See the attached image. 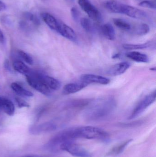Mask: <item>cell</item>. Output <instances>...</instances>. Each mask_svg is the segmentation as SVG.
<instances>
[{
    "label": "cell",
    "instance_id": "obj_29",
    "mask_svg": "<svg viewBox=\"0 0 156 157\" xmlns=\"http://www.w3.org/2000/svg\"><path fill=\"white\" fill-rule=\"evenodd\" d=\"M16 101L17 103V106L19 108H23V107H26L28 108L30 106L29 104L27 101L22 99L19 98H15Z\"/></svg>",
    "mask_w": 156,
    "mask_h": 157
},
{
    "label": "cell",
    "instance_id": "obj_3",
    "mask_svg": "<svg viewBox=\"0 0 156 157\" xmlns=\"http://www.w3.org/2000/svg\"><path fill=\"white\" fill-rule=\"evenodd\" d=\"M26 76L27 83L32 87L44 95L50 96L51 90L44 83L41 78V75L30 72Z\"/></svg>",
    "mask_w": 156,
    "mask_h": 157
},
{
    "label": "cell",
    "instance_id": "obj_22",
    "mask_svg": "<svg viewBox=\"0 0 156 157\" xmlns=\"http://www.w3.org/2000/svg\"><path fill=\"white\" fill-rule=\"evenodd\" d=\"M150 46V43H146L142 44H126L123 47L126 50H138L147 48Z\"/></svg>",
    "mask_w": 156,
    "mask_h": 157
},
{
    "label": "cell",
    "instance_id": "obj_27",
    "mask_svg": "<svg viewBox=\"0 0 156 157\" xmlns=\"http://www.w3.org/2000/svg\"><path fill=\"white\" fill-rule=\"evenodd\" d=\"M139 6L142 7L149 8V9H155L156 8L155 3L153 1H148V0L142 1L141 2L139 3Z\"/></svg>",
    "mask_w": 156,
    "mask_h": 157
},
{
    "label": "cell",
    "instance_id": "obj_14",
    "mask_svg": "<svg viewBox=\"0 0 156 157\" xmlns=\"http://www.w3.org/2000/svg\"><path fill=\"white\" fill-rule=\"evenodd\" d=\"M41 78L49 88L52 90H58L60 87V81L56 78L47 76V75H41Z\"/></svg>",
    "mask_w": 156,
    "mask_h": 157
},
{
    "label": "cell",
    "instance_id": "obj_7",
    "mask_svg": "<svg viewBox=\"0 0 156 157\" xmlns=\"http://www.w3.org/2000/svg\"><path fill=\"white\" fill-rule=\"evenodd\" d=\"M60 150L65 151L75 157H92V154L84 147L74 142L67 143L60 147Z\"/></svg>",
    "mask_w": 156,
    "mask_h": 157
},
{
    "label": "cell",
    "instance_id": "obj_26",
    "mask_svg": "<svg viewBox=\"0 0 156 157\" xmlns=\"http://www.w3.org/2000/svg\"><path fill=\"white\" fill-rule=\"evenodd\" d=\"M18 53L21 58L28 64L32 65L33 63V60L32 58L26 52L22 50H18Z\"/></svg>",
    "mask_w": 156,
    "mask_h": 157
},
{
    "label": "cell",
    "instance_id": "obj_13",
    "mask_svg": "<svg viewBox=\"0 0 156 157\" xmlns=\"http://www.w3.org/2000/svg\"><path fill=\"white\" fill-rule=\"evenodd\" d=\"M41 17L44 22L51 29L57 32L59 21L55 17L49 13H43L41 14Z\"/></svg>",
    "mask_w": 156,
    "mask_h": 157
},
{
    "label": "cell",
    "instance_id": "obj_5",
    "mask_svg": "<svg viewBox=\"0 0 156 157\" xmlns=\"http://www.w3.org/2000/svg\"><path fill=\"white\" fill-rule=\"evenodd\" d=\"M78 4L89 18L96 22L100 23L102 21V14L89 0H78Z\"/></svg>",
    "mask_w": 156,
    "mask_h": 157
},
{
    "label": "cell",
    "instance_id": "obj_2",
    "mask_svg": "<svg viewBox=\"0 0 156 157\" xmlns=\"http://www.w3.org/2000/svg\"><path fill=\"white\" fill-rule=\"evenodd\" d=\"M78 138L96 140L103 143L110 142L109 134L103 129L94 126H87L76 127Z\"/></svg>",
    "mask_w": 156,
    "mask_h": 157
},
{
    "label": "cell",
    "instance_id": "obj_30",
    "mask_svg": "<svg viewBox=\"0 0 156 157\" xmlns=\"http://www.w3.org/2000/svg\"><path fill=\"white\" fill-rule=\"evenodd\" d=\"M6 6L5 4L2 1H0V12L4 11L6 9Z\"/></svg>",
    "mask_w": 156,
    "mask_h": 157
},
{
    "label": "cell",
    "instance_id": "obj_18",
    "mask_svg": "<svg viewBox=\"0 0 156 157\" xmlns=\"http://www.w3.org/2000/svg\"><path fill=\"white\" fill-rule=\"evenodd\" d=\"M1 108L7 115L12 116L15 112V107L13 102L10 100L2 98Z\"/></svg>",
    "mask_w": 156,
    "mask_h": 157
},
{
    "label": "cell",
    "instance_id": "obj_1",
    "mask_svg": "<svg viewBox=\"0 0 156 157\" xmlns=\"http://www.w3.org/2000/svg\"><path fill=\"white\" fill-rule=\"evenodd\" d=\"M115 106V100L111 97L101 98L90 104L86 110V116L90 120L100 119L109 114Z\"/></svg>",
    "mask_w": 156,
    "mask_h": 157
},
{
    "label": "cell",
    "instance_id": "obj_33",
    "mask_svg": "<svg viewBox=\"0 0 156 157\" xmlns=\"http://www.w3.org/2000/svg\"><path fill=\"white\" fill-rule=\"evenodd\" d=\"M3 98H1L0 97V108H1V106H2V101Z\"/></svg>",
    "mask_w": 156,
    "mask_h": 157
},
{
    "label": "cell",
    "instance_id": "obj_25",
    "mask_svg": "<svg viewBox=\"0 0 156 157\" xmlns=\"http://www.w3.org/2000/svg\"><path fill=\"white\" fill-rule=\"evenodd\" d=\"M149 30L150 28L149 26L147 24L143 23L137 26L136 29V33L139 36H143L147 34L149 32Z\"/></svg>",
    "mask_w": 156,
    "mask_h": 157
},
{
    "label": "cell",
    "instance_id": "obj_15",
    "mask_svg": "<svg viewBox=\"0 0 156 157\" xmlns=\"http://www.w3.org/2000/svg\"><path fill=\"white\" fill-rule=\"evenodd\" d=\"M132 141L133 139H129L121 143L120 144L114 147L107 153V155L115 156L122 154L124 151L125 148L129 145V144L132 143Z\"/></svg>",
    "mask_w": 156,
    "mask_h": 157
},
{
    "label": "cell",
    "instance_id": "obj_12",
    "mask_svg": "<svg viewBox=\"0 0 156 157\" xmlns=\"http://www.w3.org/2000/svg\"><path fill=\"white\" fill-rule=\"evenodd\" d=\"M56 125L50 123H47L37 126H33L30 129V132L33 134H38L45 132H50L56 129Z\"/></svg>",
    "mask_w": 156,
    "mask_h": 157
},
{
    "label": "cell",
    "instance_id": "obj_4",
    "mask_svg": "<svg viewBox=\"0 0 156 157\" xmlns=\"http://www.w3.org/2000/svg\"><path fill=\"white\" fill-rule=\"evenodd\" d=\"M117 13L122 14L136 19H144L147 17L146 12L136 7L120 2L118 5Z\"/></svg>",
    "mask_w": 156,
    "mask_h": 157
},
{
    "label": "cell",
    "instance_id": "obj_32",
    "mask_svg": "<svg viewBox=\"0 0 156 157\" xmlns=\"http://www.w3.org/2000/svg\"><path fill=\"white\" fill-rule=\"evenodd\" d=\"M22 157H40L39 156H38L35 155H27V156H23Z\"/></svg>",
    "mask_w": 156,
    "mask_h": 157
},
{
    "label": "cell",
    "instance_id": "obj_20",
    "mask_svg": "<svg viewBox=\"0 0 156 157\" xmlns=\"http://www.w3.org/2000/svg\"><path fill=\"white\" fill-rule=\"evenodd\" d=\"M13 66L16 71L21 74L26 75L30 72L29 68L23 62L20 61H15L14 62Z\"/></svg>",
    "mask_w": 156,
    "mask_h": 157
},
{
    "label": "cell",
    "instance_id": "obj_16",
    "mask_svg": "<svg viewBox=\"0 0 156 157\" xmlns=\"http://www.w3.org/2000/svg\"><path fill=\"white\" fill-rule=\"evenodd\" d=\"M126 56L129 59L136 62L147 63L149 62V59L147 55L137 52H128L126 54Z\"/></svg>",
    "mask_w": 156,
    "mask_h": 157
},
{
    "label": "cell",
    "instance_id": "obj_34",
    "mask_svg": "<svg viewBox=\"0 0 156 157\" xmlns=\"http://www.w3.org/2000/svg\"><path fill=\"white\" fill-rule=\"evenodd\" d=\"M69 1H71V2H73V1H74V0H69Z\"/></svg>",
    "mask_w": 156,
    "mask_h": 157
},
{
    "label": "cell",
    "instance_id": "obj_8",
    "mask_svg": "<svg viewBox=\"0 0 156 157\" xmlns=\"http://www.w3.org/2000/svg\"><path fill=\"white\" fill-rule=\"evenodd\" d=\"M81 80L87 85L98 84L106 85L110 83V80L106 77L93 74H84L81 76Z\"/></svg>",
    "mask_w": 156,
    "mask_h": 157
},
{
    "label": "cell",
    "instance_id": "obj_23",
    "mask_svg": "<svg viewBox=\"0 0 156 157\" xmlns=\"http://www.w3.org/2000/svg\"><path fill=\"white\" fill-rule=\"evenodd\" d=\"M24 17L27 21L32 22L35 25L38 26L40 25V21L39 18L32 13L25 12L24 14Z\"/></svg>",
    "mask_w": 156,
    "mask_h": 157
},
{
    "label": "cell",
    "instance_id": "obj_19",
    "mask_svg": "<svg viewBox=\"0 0 156 157\" xmlns=\"http://www.w3.org/2000/svg\"><path fill=\"white\" fill-rule=\"evenodd\" d=\"M11 88L18 95L26 97H32L33 93L31 91L27 90L18 83L13 82L11 84Z\"/></svg>",
    "mask_w": 156,
    "mask_h": 157
},
{
    "label": "cell",
    "instance_id": "obj_6",
    "mask_svg": "<svg viewBox=\"0 0 156 157\" xmlns=\"http://www.w3.org/2000/svg\"><path fill=\"white\" fill-rule=\"evenodd\" d=\"M156 98V90H154V92L145 97L144 99L140 101V103L133 110L128 119L130 120H132L139 116L141 113L144 111L146 109H147L149 106L155 101Z\"/></svg>",
    "mask_w": 156,
    "mask_h": 157
},
{
    "label": "cell",
    "instance_id": "obj_10",
    "mask_svg": "<svg viewBox=\"0 0 156 157\" xmlns=\"http://www.w3.org/2000/svg\"><path fill=\"white\" fill-rule=\"evenodd\" d=\"M88 85L81 81L77 83H69L66 85L63 88V94L69 95L76 93L86 87Z\"/></svg>",
    "mask_w": 156,
    "mask_h": 157
},
{
    "label": "cell",
    "instance_id": "obj_9",
    "mask_svg": "<svg viewBox=\"0 0 156 157\" xmlns=\"http://www.w3.org/2000/svg\"><path fill=\"white\" fill-rule=\"evenodd\" d=\"M57 32L62 36L71 41H75L77 40V36L74 30L63 22L59 21Z\"/></svg>",
    "mask_w": 156,
    "mask_h": 157
},
{
    "label": "cell",
    "instance_id": "obj_17",
    "mask_svg": "<svg viewBox=\"0 0 156 157\" xmlns=\"http://www.w3.org/2000/svg\"><path fill=\"white\" fill-rule=\"evenodd\" d=\"M101 31L103 35L107 39L113 40L115 39V30L111 24L107 23L103 25Z\"/></svg>",
    "mask_w": 156,
    "mask_h": 157
},
{
    "label": "cell",
    "instance_id": "obj_28",
    "mask_svg": "<svg viewBox=\"0 0 156 157\" xmlns=\"http://www.w3.org/2000/svg\"><path fill=\"white\" fill-rule=\"evenodd\" d=\"M71 17L75 21H78L79 17V13L76 7H73L71 9Z\"/></svg>",
    "mask_w": 156,
    "mask_h": 157
},
{
    "label": "cell",
    "instance_id": "obj_31",
    "mask_svg": "<svg viewBox=\"0 0 156 157\" xmlns=\"http://www.w3.org/2000/svg\"><path fill=\"white\" fill-rule=\"evenodd\" d=\"M4 36L3 33L0 29V43H4Z\"/></svg>",
    "mask_w": 156,
    "mask_h": 157
},
{
    "label": "cell",
    "instance_id": "obj_21",
    "mask_svg": "<svg viewBox=\"0 0 156 157\" xmlns=\"http://www.w3.org/2000/svg\"><path fill=\"white\" fill-rule=\"evenodd\" d=\"M113 20L114 25L122 30L129 31L131 30L132 28V26L130 23H128L125 19L120 18H114Z\"/></svg>",
    "mask_w": 156,
    "mask_h": 157
},
{
    "label": "cell",
    "instance_id": "obj_24",
    "mask_svg": "<svg viewBox=\"0 0 156 157\" xmlns=\"http://www.w3.org/2000/svg\"><path fill=\"white\" fill-rule=\"evenodd\" d=\"M80 24L82 28L87 32H90L92 30L93 28L92 23L89 18L82 17L81 19Z\"/></svg>",
    "mask_w": 156,
    "mask_h": 157
},
{
    "label": "cell",
    "instance_id": "obj_11",
    "mask_svg": "<svg viewBox=\"0 0 156 157\" xmlns=\"http://www.w3.org/2000/svg\"><path fill=\"white\" fill-rule=\"evenodd\" d=\"M129 67L130 64L128 63H120L112 66L107 72L111 76H117L124 73Z\"/></svg>",
    "mask_w": 156,
    "mask_h": 157
}]
</instances>
